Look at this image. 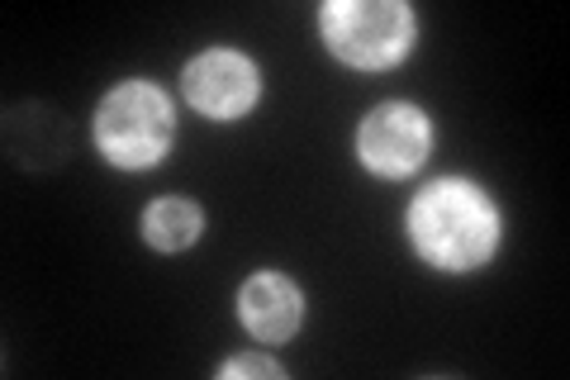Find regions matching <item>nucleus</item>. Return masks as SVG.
Masks as SVG:
<instances>
[{"instance_id":"obj_1","label":"nucleus","mask_w":570,"mask_h":380,"mask_svg":"<svg viewBox=\"0 0 570 380\" xmlns=\"http://www.w3.org/2000/svg\"><path fill=\"white\" fill-rule=\"evenodd\" d=\"M409 233L414 247L442 271L485 266L499 243V214L490 195L471 181H433L409 205Z\"/></svg>"},{"instance_id":"obj_2","label":"nucleus","mask_w":570,"mask_h":380,"mask_svg":"<svg viewBox=\"0 0 570 380\" xmlns=\"http://www.w3.org/2000/svg\"><path fill=\"white\" fill-rule=\"evenodd\" d=\"M171 134H176L171 100L153 81L115 86L96 110V143L119 167H153V162H163V153L171 148Z\"/></svg>"},{"instance_id":"obj_3","label":"nucleus","mask_w":570,"mask_h":380,"mask_svg":"<svg viewBox=\"0 0 570 380\" xmlns=\"http://www.w3.org/2000/svg\"><path fill=\"white\" fill-rule=\"evenodd\" d=\"M318 25L328 48L352 67H390L414 43V10L400 0H333Z\"/></svg>"},{"instance_id":"obj_4","label":"nucleus","mask_w":570,"mask_h":380,"mask_svg":"<svg viewBox=\"0 0 570 380\" xmlns=\"http://www.w3.org/2000/svg\"><path fill=\"white\" fill-rule=\"evenodd\" d=\"M428 143H433V129L414 105H381L356 129V153L381 176H409L428 157Z\"/></svg>"},{"instance_id":"obj_5","label":"nucleus","mask_w":570,"mask_h":380,"mask_svg":"<svg viewBox=\"0 0 570 380\" xmlns=\"http://www.w3.org/2000/svg\"><path fill=\"white\" fill-rule=\"evenodd\" d=\"M257 67L243 58L234 48H214V52H200L190 67H186V96L200 115L209 119H238L253 110L257 100Z\"/></svg>"},{"instance_id":"obj_6","label":"nucleus","mask_w":570,"mask_h":380,"mask_svg":"<svg viewBox=\"0 0 570 380\" xmlns=\"http://www.w3.org/2000/svg\"><path fill=\"white\" fill-rule=\"evenodd\" d=\"M238 314L262 342H285L299 329V314H305V300H299V285L276 276V271H262L238 291Z\"/></svg>"},{"instance_id":"obj_7","label":"nucleus","mask_w":570,"mask_h":380,"mask_svg":"<svg viewBox=\"0 0 570 380\" xmlns=\"http://www.w3.org/2000/svg\"><path fill=\"white\" fill-rule=\"evenodd\" d=\"M200 228H205L200 205L181 201V195H167V201H153L148 210H142V233H148V243L163 247V252L190 247L195 238H200Z\"/></svg>"},{"instance_id":"obj_8","label":"nucleus","mask_w":570,"mask_h":380,"mask_svg":"<svg viewBox=\"0 0 570 380\" xmlns=\"http://www.w3.org/2000/svg\"><path fill=\"white\" fill-rule=\"evenodd\" d=\"M219 376L228 380V376H272V380H281V367L276 361H262V357H234V361H224L219 367Z\"/></svg>"}]
</instances>
